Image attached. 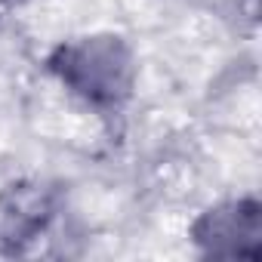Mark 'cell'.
<instances>
[{
	"instance_id": "cell-1",
	"label": "cell",
	"mask_w": 262,
	"mask_h": 262,
	"mask_svg": "<svg viewBox=\"0 0 262 262\" xmlns=\"http://www.w3.org/2000/svg\"><path fill=\"white\" fill-rule=\"evenodd\" d=\"M59 71L93 105H114L129 93V56L117 37H96L62 50Z\"/></svg>"
}]
</instances>
